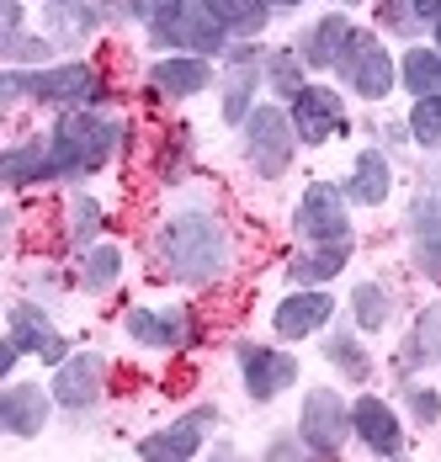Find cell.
I'll return each instance as SVG.
<instances>
[{
  "label": "cell",
  "mask_w": 441,
  "mask_h": 462,
  "mask_svg": "<svg viewBox=\"0 0 441 462\" xmlns=\"http://www.w3.org/2000/svg\"><path fill=\"white\" fill-rule=\"evenodd\" d=\"M293 154H298V128H293L287 106L261 101V106L245 117V160H250V171H256L261 181H277V176H287Z\"/></svg>",
  "instance_id": "cell-5"
},
{
  "label": "cell",
  "mask_w": 441,
  "mask_h": 462,
  "mask_svg": "<svg viewBox=\"0 0 441 462\" xmlns=\"http://www.w3.org/2000/svg\"><path fill=\"white\" fill-rule=\"evenodd\" d=\"M261 64H266V53L250 43H234L223 53V123L245 128V117L256 112V91L266 86Z\"/></svg>",
  "instance_id": "cell-13"
},
{
  "label": "cell",
  "mask_w": 441,
  "mask_h": 462,
  "mask_svg": "<svg viewBox=\"0 0 441 462\" xmlns=\"http://www.w3.org/2000/svg\"><path fill=\"white\" fill-rule=\"evenodd\" d=\"M404 404H409L415 425H436L441 420V393L436 388H426V383H409V388H404Z\"/></svg>",
  "instance_id": "cell-37"
},
{
  "label": "cell",
  "mask_w": 441,
  "mask_h": 462,
  "mask_svg": "<svg viewBox=\"0 0 441 462\" xmlns=\"http://www.w3.org/2000/svg\"><path fill=\"white\" fill-rule=\"evenodd\" d=\"M266 5H271V11H298L304 0H266Z\"/></svg>",
  "instance_id": "cell-43"
},
{
  "label": "cell",
  "mask_w": 441,
  "mask_h": 462,
  "mask_svg": "<svg viewBox=\"0 0 441 462\" xmlns=\"http://www.w3.org/2000/svg\"><path fill=\"white\" fill-rule=\"evenodd\" d=\"M324 362L341 372L346 383H356V388L372 383V356H367V346L356 340L352 329H330V335H324Z\"/></svg>",
  "instance_id": "cell-28"
},
{
  "label": "cell",
  "mask_w": 441,
  "mask_h": 462,
  "mask_svg": "<svg viewBox=\"0 0 441 462\" xmlns=\"http://www.w3.org/2000/svg\"><path fill=\"white\" fill-rule=\"evenodd\" d=\"M144 80H149V91L165 96V101H186V96H202L213 86V59H202V53H171V59H155Z\"/></svg>",
  "instance_id": "cell-19"
},
{
  "label": "cell",
  "mask_w": 441,
  "mask_h": 462,
  "mask_svg": "<svg viewBox=\"0 0 441 462\" xmlns=\"http://www.w3.org/2000/svg\"><path fill=\"white\" fill-rule=\"evenodd\" d=\"M335 75H341V86L356 91L361 101H383V96H394V80H399V64L394 53L383 48L378 32H361L352 27V38L341 48V59H335Z\"/></svg>",
  "instance_id": "cell-6"
},
{
  "label": "cell",
  "mask_w": 441,
  "mask_h": 462,
  "mask_svg": "<svg viewBox=\"0 0 441 462\" xmlns=\"http://www.w3.org/2000/svg\"><path fill=\"white\" fill-rule=\"evenodd\" d=\"M43 22L59 48H80L101 27V5L96 0H43Z\"/></svg>",
  "instance_id": "cell-21"
},
{
  "label": "cell",
  "mask_w": 441,
  "mask_h": 462,
  "mask_svg": "<svg viewBox=\"0 0 441 462\" xmlns=\"http://www.w3.org/2000/svg\"><path fill=\"white\" fill-rule=\"evenodd\" d=\"M149 250H155V272L181 282V287H213L234 266V239L223 229V218L208 213V208L165 213L155 224Z\"/></svg>",
  "instance_id": "cell-1"
},
{
  "label": "cell",
  "mask_w": 441,
  "mask_h": 462,
  "mask_svg": "<svg viewBox=\"0 0 441 462\" xmlns=\"http://www.w3.org/2000/svg\"><path fill=\"white\" fill-rule=\"evenodd\" d=\"M234 362H239L245 393H250L256 404H271V399H282V393L298 383V356H293V351H282V346L239 340V346H234Z\"/></svg>",
  "instance_id": "cell-9"
},
{
  "label": "cell",
  "mask_w": 441,
  "mask_h": 462,
  "mask_svg": "<svg viewBox=\"0 0 441 462\" xmlns=\"http://www.w3.org/2000/svg\"><path fill=\"white\" fill-rule=\"evenodd\" d=\"M346 38H352V16H346V11H330V16H319L293 48H298V59H304L309 69H335Z\"/></svg>",
  "instance_id": "cell-24"
},
{
  "label": "cell",
  "mask_w": 441,
  "mask_h": 462,
  "mask_svg": "<svg viewBox=\"0 0 441 462\" xmlns=\"http://www.w3.org/2000/svg\"><path fill=\"white\" fill-rule=\"evenodd\" d=\"M409 5H415V16H420L426 27H436L441 22V0H409Z\"/></svg>",
  "instance_id": "cell-42"
},
{
  "label": "cell",
  "mask_w": 441,
  "mask_h": 462,
  "mask_svg": "<svg viewBox=\"0 0 441 462\" xmlns=\"http://www.w3.org/2000/svg\"><path fill=\"white\" fill-rule=\"evenodd\" d=\"M335 5H356V0H335Z\"/></svg>",
  "instance_id": "cell-45"
},
{
  "label": "cell",
  "mask_w": 441,
  "mask_h": 462,
  "mask_svg": "<svg viewBox=\"0 0 441 462\" xmlns=\"http://www.w3.org/2000/svg\"><path fill=\"white\" fill-rule=\"evenodd\" d=\"M409 139L426 143V149H441V91L415 96V106H409Z\"/></svg>",
  "instance_id": "cell-35"
},
{
  "label": "cell",
  "mask_w": 441,
  "mask_h": 462,
  "mask_svg": "<svg viewBox=\"0 0 441 462\" xmlns=\"http://www.w3.org/2000/svg\"><path fill=\"white\" fill-rule=\"evenodd\" d=\"M352 430L372 457H399L404 452V425H399L394 404L378 399V393H361L352 404Z\"/></svg>",
  "instance_id": "cell-18"
},
{
  "label": "cell",
  "mask_w": 441,
  "mask_h": 462,
  "mask_svg": "<svg viewBox=\"0 0 441 462\" xmlns=\"http://www.w3.org/2000/svg\"><path fill=\"white\" fill-rule=\"evenodd\" d=\"M48 388H53L59 410H90V404H101V393H107V356L101 351H70L53 367Z\"/></svg>",
  "instance_id": "cell-15"
},
{
  "label": "cell",
  "mask_w": 441,
  "mask_h": 462,
  "mask_svg": "<svg viewBox=\"0 0 441 462\" xmlns=\"http://www.w3.org/2000/svg\"><path fill=\"white\" fill-rule=\"evenodd\" d=\"M287 117L298 128V143H330L335 134H346V96L335 86H304V91L287 101Z\"/></svg>",
  "instance_id": "cell-11"
},
{
  "label": "cell",
  "mask_w": 441,
  "mask_h": 462,
  "mask_svg": "<svg viewBox=\"0 0 441 462\" xmlns=\"http://www.w3.org/2000/svg\"><path fill=\"white\" fill-rule=\"evenodd\" d=\"M409 234H415V272L441 282V191H420L409 208Z\"/></svg>",
  "instance_id": "cell-20"
},
{
  "label": "cell",
  "mask_w": 441,
  "mask_h": 462,
  "mask_svg": "<svg viewBox=\"0 0 441 462\" xmlns=\"http://www.w3.org/2000/svg\"><path fill=\"white\" fill-rule=\"evenodd\" d=\"M123 335L133 346H144V351H186V346H197V319L181 303H171V309L133 303L123 314Z\"/></svg>",
  "instance_id": "cell-10"
},
{
  "label": "cell",
  "mask_w": 441,
  "mask_h": 462,
  "mask_svg": "<svg viewBox=\"0 0 441 462\" xmlns=\"http://www.w3.org/2000/svg\"><path fill=\"white\" fill-rule=\"evenodd\" d=\"M266 457H314L309 452V441H304V436H277V441H271V447H266Z\"/></svg>",
  "instance_id": "cell-40"
},
{
  "label": "cell",
  "mask_w": 441,
  "mask_h": 462,
  "mask_svg": "<svg viewBox=\"0 0 441 462\" xmlns=\"http://www.w3.org/2000/svg\"><path fill=\"white\" fill-rule=\"evenodd\" d=\"M5 340L22 351V356H38L43 367H59L64 356H70V340L48 324L43 303H11V314H5Z\"/></svg>",
  "instance_id": "cell-14"
},
{
  "label": "cell",
  "mask_w": 441,
  "mask_h": 462,
  "mask_svg": "<svg viewBox=\"0 0 441 462\" xmlns=\"http://www.w3.org/2000/svg\"><path fill=\"white\" fill-rule=\"evenodd\" d=\"M298 436L309 441L314 457H341L346 441H352V404L335 393V388H309L304 393V410H298Z\"/></svg>",
  "instance_id": "cell-8"
},
{
  "label": "cell",
  "mask_w": 441,
  "mask_h": 462,
  "mask_svg": "<svg viewBox=\"0 0 441 462\" xmlns=\"http://www.w3.org/2000/svg\"><path fill=\"white\" fill-rule=\"evenodd\" d=\"M53 410H59V399H53V388H43V383H16V377H11V383L0 388V430L16 436V441L43 436Z\"/></svg>",
  "instance_id": "cell-12"
},
{
  "label": "cell",
  "mask_w": 441,
  "mask_h": 462,
  "mask_svg": "<svg viewBox=\"0 0 441 462\" xmlns=\"http://www.w3.org/2000/svg\"><path fill=\"white\" fill-rule=\"evenodd\" d=\"M372 16H378V27H383V32H394V38H420V27H426V22L415 16V5H409V0H378V5H372Z\"/></svg>",
  "instance_id": "cell-36"
},
{
  "label": "cell",
  "mask_w": 441,
  "mask_h": 462,
  "mask_svg": "<svg viewBox=\"0 0 441 462\" xmlns=\"http://www.w3.org/2000/svg\"><path fill=\"white\" fill-rule=\"evenodd\" d=\"M399 86L409 96H436L441 91V53L426 43L404 48V59H399Z\"/></svg>",
  "instance_id": "cell-30"
},
{
  "label": "cell",
  "mask_w": 441,
  "mask_h": 462,
  "mask_svg": "<svg viewBox=\"0 0 441 462\" xmlns=\"http://www.w3.org/2000/svg\"><path fill=\"white\" fill-rule=\"evenodd\" d=\"M128 139V123L101 117L96 106H70L59 112V123L48 128V160H53V181H86L96 171L112 165V154Z\"/></svg>",
  "instance_id": "cell-2"
},
{
  "label": "cell",
  "mask_w": 441,
  "mask_h": 462,
  "mask_svg": "<svg viewBox=\"0 0 441 462\" xmlns=\"http://www.w3.org/2000/svg\"><path fill=\"white\" fill-rule=\"evenodd\" d=\"M16 101H27V69L5 64V75H0V106H16Z\"/></svg>",
  "instance_id": "cell-39"
},
{
  "label": "cell",
  "mask_w": 441,
  "mask_h": 462,
  "mask_svg": "<svg viewBox=\"0 0 441 462\" xmlns=\"http://www.w3.org/2000/svg\"><path fill=\"white\" fill-rule=\"evenodd\" d=\"M128 22L149 32V48H186L202 59H223L234 48L202 0H128Z\"/></svg>",
  "instance_id": "cell-3"
},
{
  "label": "cell",
  "mask_w": 441,
  "mask_h": 462,
  "mask_svg": "<svg viewBox=\"0 0 441 462\" xmlns=\"http://www.w3.org/2000/svg\"><path fill=\"white\" fill-rule=\"evenodd\" d=\"M293 229H298L304 245H352V197H346V186L314 181L293 208Z\"/></svg>",
  "instance_id": "cell-7"
},
{
  "label": "cell",
  "mask_w": 441,
  "mask_h": 462,
  "mask_svg": "<svg viewBox=\"0 0 441 462\" xmlns=\"http://www.w3.org/2000/svg\"><path fill=\"white\" fill-rule=\"evenodd\" d=\"M107 96H112V80H107V69L90 64V59L27 69V101H38V106H59V112H70V106H96V112H101Z\"/></svg>",
  "instance_id": "cell-4"
},
{
  "label": "cell",
  "mask_w": 441,
  "mask_h": 462,
  "mask_svg": "<svg viewBox=\"0 0 441 462\" xmlns=\"http://www.w3.org/2000/svg\"><path fill=\"white\" fill-rule=\"evenodd\" d=\"M208 11H213V22H219L229 38H261L266 22H271V5L266 0H202Z\"/></svg>",
  "instance_id": "cell-27"
},
{
  "label": "cell",
  "mask_w": 441,
  "mask_h": 462,
  "mask_svg": "<svg viewBox=\"0 0 441 462\" xmlns=\"http://www.w3.org/2000/svg\"><path fill=\"white\" fill-rule=\"evenodd\" d=\"M101 224H107V213H101V202H96V197H70L64 229H70V245H75V250L96 245V239H101Z\"/></svg>",
  "instance_id": "cell-34"
},
{
  "label": "cell",
  "mask_w": 441,
  "mask_h": 462,
  "mask_svg": "<svg viewBox=\"0 0 441 462\" xmlns=\"http://www.w3.org/2000/svg\"><path fill=\"white\" fill-rule=\"evenodd\" d=\"M431 32H436V43H431V48H436V53H441V22H436V27H431Z\"/></svg>",
  "instance_id": "cell-44"
},
{
  "label": "cell",
  "mask_w": 441,
  "mask_h": 462,
  "mask_svg": "<svg viewBox=\"0 0 441 462\" xmlns=\"http://www.w3.org/2000/svg\"><path fill=\"white\" fill-rule=\"evenodd\" d=\"M208 425H219V410L213 404H197L192 415L171 420L165 430H149L144 441H138V457L149 462H186L202 452V441H208Z\"/></svg>",
  "instance_id": "cell-16"
},
{
  "label": "cell",
  "mask_w": 441,
  "mask_h": 462,
  "mask_svg": "<svg viewBox=\"0 0 441 462\" xmlns=\"http://www.w3.org/2000/svg\"><path fill=\"white\" fill-rule=\"evenodd\" d=\"M389 191H394V165H389V154H383V149H361L352 160V176H346V197H352L356 208H383Z\"/></svg>",
  "instance_id": "cell-22"
},
{
  "label": "cell",
  "mask_w": 441,
  "mask_h": 462,
  "mask_svg": "<svg viewBox=\"0 0 441 462\" xmlns=\"http://www.w3.org/2000/svg\"><path fill=\"white\" fill-rule=\"evenodd\" d=\"M123 266H128V255H123V245H107V239H96L80 250V261H75V282L86 287V292H112L117 282H123Z\"/></svg>",
  "instance_id": "cell-25"
},
{
  "label": "cell",
  "mask_w": 441,
  "mask_h": 462,
  "mask_svg": "<svg viewBox=\"0 0 441 462\" xmlns=\"http://www.w3.org/2000/svg\"><path fill=\"white\" fill-rule=\"evenodd\" d=\"M346 261H352V245H309L287 261V277L293 287H324L330 277L346 272Z\"/></svg>",
  "instance_id": "cell-26"
},
{
  "label": "cell",
  "mask_w": 441,
  "mask_h": 462,
  "mask_svg": "<svg viewBox=\"0 0 441 462\" xmlns=\"http://www.w3.org/2000/svg\"><path fill=\"white\" fill-rule=\"evenodd\" d=\"M53 38H33V32H0V53H5V64L11 69H43V64H53Z\"/></svg>",
  "instance_id": "cell-33"
},
{
  "label": "cell",
  "mask_w": 441,
  "mask_h": 462,
  "mask_svg": "<svg viewBox=\"0 0 441 462\" xmlns=\"http://www.w3.org/2000/svg\"><path fill=\"white\" fill-rule=\"evenodd\" d=\"M160 181H186V128H176L160 154Z\"/></svg>",
  "instance_id": "cell-38"
},
{
  "label": "cell",
  "mask_w": 441,
  "mask_h": 462,
  "mask_svg": "<svg viewBox=\"0 0 441 462\" xmlns=\"http://www.w3.org/2000/svg\"><path fill=\"white\" fill-rule=\"evenodd\" d=\"M335 314V298L324 292V287H293L277 309H271V329L282 335V340H309L319 335L324 324Z\"/></svg>",
  "instance_id": "cell-17"
},
{
  "label": "cell",
  "mask_w": 441,
  "mask_h": 462,
  "mask_svg": "<svg viewBox=\"0 0 441 462\" xmlns=\"http://www.w3.org/2000/svg\"><path fill=\"white\" fill-rule=\"evenodd\" d=\"M0 32H22V0H0Z\"/></svg>",
  "instance_id": "cell-41"
},
{
  "label": "cell",
  "mask_w": 441,
  "mask_h": 462,
  "mask_svg": "<svg viewBox=\"0 0 441 462\" xmlns=\"http://www.w3.org/2000/svg\"><path fill=\"white\" fill-rule=\"evenodd\" d=\"M0 181L5 186H43L53 181V160H48V134H33V139L11 143L5 154H0Z\"/></svg>",
  "instance_id": "cell-23"
},
{
  "label": "cell",
  "mask_w": 441,
  "mask_h": 462,
  "mask_svg": "<svg viewBox=\"0 0 441 462\" xmlns=\"http://www.w3.org/2000/svg\"><path fill=\"white\" fill-rule=\"evenodd\" d=\"M352 319H356V329L378 335L383 324L394 319V292L383 282H356L352 287Z\"/></svg>",
  "instance_id": "cell-31"
},
{
  "label": "cell",
  "mask_w": 441,
  "mask_h": 462,
  "mask_svg": "<svg viewBox=\"0 0 441 462\" xmlns=\"http://www.w3.org/2000/svg\"><path fill=\"white\" fill-rule=\"evenodd\" d=\"M304 69H309V64L298 59V48H271V53H266V64H261L266 91L282 96V101H293V96L309 86V80H304Z\"/></svg>",
  "instance_id": "cell-32"
},
{
  "label": "cell",
  "mask_w": 441,
  "mask_h": 462,
  "mask_svg": "<svg viewBox=\"0 0 441 462\" xmlns=\"http://www.w3.org/2000/svg\"><path fill=\"white\" fill-rule=\"evenodd\" d=\"M436 362H441V309H426L415 319V329H409L404 351H399V367L420 372V367H436Z\"/></svg>",
  "instance_id": "cell-29"
}]
</instances>
